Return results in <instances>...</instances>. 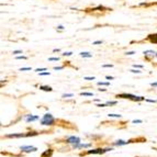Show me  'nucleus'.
<instances>
[{
	"label": "nucleus",
	"mask_w": 157,
	"mask_h": 157,
	"mask_svg": "<svg viewBox=\"0 0 157 157\" xmlns=\"http://www.w3.org/2000/svg\"><path fill=\"white\" fill-rule=\"evenodd\" d=\"M28 136V133L24 134V133H19V134H9V135H7V137H26Z\"/></svg>",
	"instance_id": "obj_8"
},
{
	"label": "nucleus",
	"mask_w": 157,
	"mask_h": 157,
	"mask_svg": "<svg viewBox=\"0 0 157 157\" xmlns=\"http://www.w3.org/2000/svg\"><path fill=\"white\" fill-rule=\"evenodd\" d=\"M108 115H109L110 118H121L120 114H114V113H109Z\"/></svg>",
	"instance_id": "obj_15"
},
{
	"label": "nucleus",
	"mask_w": 157,
	"mask_h": 157,
	"mask_svg": "<svg viewBox=\"0 0 157 157\" xmlns=\"http://www.w3.org/2000/svg\"><path fill=\"white\" fill-rule=\"evenodd\" d=\"M67 143H69V144H79L80 143V139L79 137H77V136H69L67 139Z\"/></svg>",
	"instance_id": "obj_4"
},
{
	"label": "nucleus",
	"mask_w": 157,
	"mask_h": 157,
	"mask_svg": "<svg viewBox=\"0 0 157 157\" xmlns=\"http://www.w3.org/2000/svg\"><path fill=\"white\" fill-rule=\"evenodd\" d=\"M90 146H91V144H81V143L73 145L74 148H76V149H78V148H87V147H90Z\"/></svg>",
	"instance_id": "obj_7"
},
{
	"label": "nucleus",
	"mask_w": 157,
	"mask_h": 157,
	"mask_svg": "<svg viewBox=\"0 0 157 157\" xmlns=\"http://www.w3.org/2000/svg\"><path fill=\"white\" fill-rule=\"evenodd\" d=\"M20 149H21V151H23V152H26V153L35 152V151H37L36 147H34V146H21V147H20Z\"/></svg>",
	"instance_id": "obj_5"
},
{
	"label": "nucleus",
	"mask_w": 157,
	"mask_h": 157,
	"mask_svg": "<svg viewBox=\"0 0 157 157\" xmlns=\"http://www.w3.org/2000/svg\"><path fill=\"white\" fill-rule=\"evenodd\" d=\"M103 67H112V65H111V64H110V65L108 64V65H103Z\"/></svg>",
	"instance_id": "obj_36"
},
{
	"label": "nucleus",
	"mask_w": 157,
	"mask_h": 157,
	"mask_svg": "<svg viewBox=\"0 0 157 157\" xmlns=\"http://www.w3.org/2000/svg\"><path fill=\"white\" fill-rule=\"evenodd\" d=\"M17 59H26V56H23V55H22V56H17Z\"/></svg>",
	"instance_id": "obj_22"
},
{
	"label": "nucleus",
	"mask_w": 157,
	"mask_h": 157,
	"mask_svg": "<svg viewBox=\"0 0 157 157\" xmlns=\"http://www.w3.org/2000/svg\"><path fill=\"white\" fill-rule=\"evenodd\" d=\"M20 71H31V67H23V68H21Z\"/></svg>",
	"instance_id": "obj_24"
},
{
	"label": "nucleus",
	"mask_w": 157,
	"mask_h": 157,
	"mask_svg": "<svg viewBox=\"0 0 157 157\" xmlns=\"http://www.w3.org/2000/svg\"><path fill=\"white\" fill-rule=\"evenodd\" d=\"M118 98H123V99H130V100H133V101H142V100H145L144 97H136L134 94H121L117 96Z\"/></svg>",
	"instance_id": "obj_2"
},
{
	"label": "nucleus",
	"mask_w": 157,
	"mask_h": 157,
	"mask_svg": "<svg viewBox=\"0 0 157 157\" xmlns=\"http://www.w3.org/2000/svg\"><path fill=\"white\" fill-rule=\"evenodd\" d=\"M131 141H122V140H120V141H117L114 143V145H117V146H122V145H126V144H128Z\"/></svg>",
	"instance_id": "obj_10"
},
{
	"label": "nucleus",
	"mask_w": 157,
	"mask_h": 157,
	"mask_svg": "<svg viewBox=\"0 0 157 157\" xmlns=\"http://www.w3.org/2000/svg\"><path fill=\"white\" fill-rule=\"evenodd\" d=\"M105 78L109 79V80H111V79H113V77H112V76H107V77H105Z\"/></svg>",
	"instance_id": "obj_35"
},
{
	"label": "nucleus",
	"mask_w": 157,
	"mask_h": 157,
	"mask_svg": "<svg viewBox=\"0 0 157 157\" xmlns=\"http://www.w3.org/2000/svg\"><path fill=\"white\" fill-rule=\"evenodd\" d=\"M71 54H73L71 52H65V53L63 54V55H64V56H71Z\"/></svg>",
	"instance_id": "obj_23"
},
{
	"label": "nucleus",
	"mask_w": 157,
	"mask_h": 157,
	"mask_svg": "<svg viewBox=\"0 0 157 157\" xmlns=\"http://www.w3.org/2000/svg\"><path fill=\"white\" fill-rule=\"evenodd\" d=\"M144 55L146 56H152V57H154V56H157V53L156 52H154V51H151V50H148V51H145L144 52Z\"/></svg>",
	"instance_id": "obj_9"
},
{
	"label": "nucleus",
	"mask_w": 157,
	"mask_h": 157,
	"mask_svg": "<svg viewBox=\"0 0 157 157\" xmlns=\"http://www.w3.org/2000/svg\"><path fill=\"white\" fill-rule=\"evenodd\" d=\"M59 58L58 57H51V58H48V60H58Z\"/></svg>",
	"instance_id": "obj_28"
},
{
	"label": "nucleus",
	"mask_w": 157,
	"mask_h": 157,
	"mask_svg": "<svg viewBox=\"0 0 157 157\" xmlns=\"http://www.w3.org/2000/svg\"><path fill=\"white\" fill-rule=\"evenodd\" d=\"M98 85H99V86H109V85H110V82H105V81H99V82H98Z\"/></svg>",
	"instance_id": "obj_16"
},
{
	"label": "nucleus",
	"mask_w": 157,
	"mask_h": 157,
	"mask_svg": "<svg viewBox=\"0 0 157 157\" xmlns=\"http://www.w3.org/2000/svg\"><path fill=\"white\" fill-rule=\"evenodd\" d=\"M105 105H117V101H108Z\"/></svg>",
	"instance_id": "obj_17"
},
{
	"label": "nucleus",
	"mask_w": 157,
	"mask_h": 157,
	"mask_svg": "<svg viewBox=\"0 0 157 157\" xmlns=\"http://www.w3.org/2000/svg\"><path fill=\"white\" fill-rule=\"evenodd\" d=\"M64 67H62V66H56V67H54V69H55V71H60V69H63Z\"/></svg>",
	"instance_id": "obj_26"
},
{
	"label": "nucleus",
	"mask_w": 157,
	"mask_h": 157,
	"mask_svg": "<svg viewBox=\"0 0 157 157\" xmlns=\"http://www.w3.org/2000/svg\"><path fill=\"white\" fill-rule=\"evenodd\" d=\"M81 96H87V97H92L94 96V94H91V92H80Z\"/></svg>",
	"instance_id": "obj_14"
},
{
	"label": "nucleus",
	"mask_w": 157,
	"mask_h": 157,
	"mask_svg": "<svg viewBox=\"0 0 157 157\" xmlns=\"http://www.w3.org/2000/svg\"><path fill=\"white\" fill-rule=\"evenodd\" d=\"M52 154H53L52 149H47V151H45V152L43 153L41 157H51V156H52Z\"/></svg>",
	"instance_id": "obj_11"
},
{
	"label": "nucleus",
	"mask_w": 157,
	"mask_h": 157,
	"mask_svg": "<svg viewBox=\"0 0 157 157\" xmlns=\"http://www.w3.org/2000/svg\"><path fill=\"white\" fill-rule=\"evenodd\" d=\"M46 71V68H37V69H35V71H37V73H40V71Z\"/></svg>",
	"instance_id": "obj_21"
},
{
	"label": "nucleus",
	"mask_w": 157,
	"mask_h": 157,
	"mask_svg": "<svg viewBox=\"0 0 157 157\" xmlns=\"http://www.w3.org/2000/svg\"><path fill=\"white\" fill-rule=\"evenodd\" d=\"M40 89L44 90V91H52V88L50 86H40Z\"/></svg>",
	"instance_id": "obj_12"
},
{
	"label": "nucleus",
	"mask_w": 157,
	"mask_h": 157,
	"mask_svg": "<svg viewBox=\"0 0 157 157\" xmlns=\"http://www.w3.org/2000/svg\"><path fill=\"white\" fill-rule=\"evenodd\" d=\"M133 67L134 68H143V66H142V65H136V64H135V65H133Z\"/></svg>",
	"instance_id": "obj_30"
},
{
	"label": "nucleus",
	"mask_w": 157,
	"mask_h": 157,
	"mask_svg": "<svg viewBox=\"0 0 157 157\" xmlns=\"http://www.w3.org/2000/svg\"><path fill=\"white\" fill-rule=\"evenodd\" d=\"M85 80H94V77H85Z\"/></svg>",
	"instance_id": "obj_25"
},
{
	"label": "nucleus",
	"mask_w": 157,
	"mask_h": 157,
	"mask_svg": "<svg viewBox=\"0 0 157 157\" xmlns=\"http://www.w3.org/2000/svg\"><path fill=\"white\" fill-rule=\"evenodd\" d=\"M20 53H22L21 51H13V54H20Z\"/></svg>",
	"instance_id": "obj_31"
},
{
	"label": "nucleus",
	"mask_w": 157,
	"mask_h": 157,
	"mask_svg": "<svg viewBox=\"0 0 157 157\" xmlns=\"http://www.w3.org/2000/svg\"><path fill=\"white\" fill-rule=\"evenodd\" d=\"M36 120H39V115H26L25 117L26 122H33Z\"/></svg>",
	"instance_id": "obj_6"
},
{
	"label": "nucleus",
	"mask_w": 157,
	"mask_h": 157,
	"mask_svg": "<svg viewBox=\"0 0 157 157\" xmlns=\"http://www.w3.org/2000/svg\"><path fill=\"white\" fill-rule=\"evenodd\" d=\"M101 41H96V42H94V44H101Z\"/></svg>",
	"instance_id": "obj_34"
},
{
	"label": "nucleus",
	"mask_w": 157,
	"mask_h": 157,
	"mask_svg": "<svg viewBox=\"0 0 157 157\" xmlns=\"http://www.w3.org/2000/svg\"><path fill=\"white\" fill-rule=\"evenodd\" d=\"M54 123H55V119H54V117H53L52 114H50V113L44 114V117H43L42 120H41V124H42V125H53Z\"/></svg>",
	"instance_id": "obj_1"
},
{
	"label": "nucleus",
	"mask_w": 157,
	"mask_h": 157,
	"mask_svg": "<svg viewBox=\"0 0 157 157\" xmlns=\"http://www.w3.org/2000/svg\"><path fill=\"white\" fill-rule=\"evenodd\" d=\"M142 120H133V123H142Z\"/></svg>",
	"instance_id": "obj_27"
},
{
	"label": "nucleus",
	"mask_w": 157,
	"mask_h": 157,
	"mask_svg": "<svg viewBox=\"0 0 157 157\" xmlns=\"http://www.w3.org/2000/svg\"><path fill=\"white\" fill-rule=\"evenodd\" d=\"M80 56H81V57H88V58H89V57H91V54H90V53H88V52H81L80 53Z\"/></svg>",
	"instance_id": "obj_13"
},
{
	"label": "nucleus",
	"mask_w": 157,
	"mask_h": 157,
	"mask_svg": "<svg viewBox=\"0 0 157 157\" xmlns=\"http://www.w3.org/2000/svg\"><path fill=\"white\" fill-rule=\"evenodd\" d=\"M133 54H135L134 52H128L126 53V55H133Z\"/></svg>",
	"instance_id": "obj_32"
},
{
	"label": "nucleus",
	"mask_w": 157,
	"mask_h": 157,
	"mask_svg": "<svg viewBox=\"0 0 157 157\" xmlns=\"http://www.w3.org/2000/svg\"><path fill=\"white\" fill-rule=\"evenodd\" d=\"M47 75H51L50 71H44V73H40V76H47Z\"/></svg>",
	"instance_id": "obj_18"
},
{
	"label": "nucleus",
	"mask_w": 157,
	"mask_h": 157,
	"mask_svg": "<svg viewBox=\"0 0 157 157\" xmlns=\"http://www.w3.org/2000/svg\"><path fill=\"white\" fill-rule=\"evenodd\" d=\"M151 86H152V87H157V82H152V84H151Z\"/></svg>",
	"instance_id": "obj_33"
},
{
	"label": "nucleus",
	"mask_w": 157,
	"mask_h": 157,
	"mask_svg": "<svg viewBox=\"0 0 157 157\" xmlns=\"http://www.w3.org/2000/svg\"><path fill=\"white\" fill-rule=\"evenodd\" d=\"M74 94H63V98H66V97H73Z\"/></svg>",
	"instance_id": "obj_20"
},
{
	"label": "nucleus",
	"mask_w": 157,
	"mask_h": 157,
	"mask_svg": "<svg viewBox=\"0 0 157 157\" xmlns=\"http://www.w3.org/2000/svg\"><path fill=\"white\" fill-rule=\"evenodd\" d=\"M109 151H112V148H98V149H91V151H88L87 154H105V153L109 152Z\"/></svg>",
	"instance_id": "obj_3"
},
{
	"label": "nucleus",
	"mask_w": 157,
	"mask_h": 157,
	"mask_svg": "<svg viewBox=\"0 0 157 157\" xmlns=\"http://www.w3.org/2000/svg\"><path fill=\"white\" fill-rule=\"evenodd\" d=\"M105 103H99V105H97V107H100V108H102V107H105Z\"/></svg>",
	"instance_id": "obj_29"
},
{
	"label": "nucleus",
	"mask_w": 157,
	"mask_h": 157,
	"mask_svg": "<svg viewBox=\"0 0 157 157\" xmlns=\"http://www.w3.org/2000/svg\"><path fill=\"white\" fill-rule=\"evenodd\" d=\"M131 73H134V74H141L142 71H139V69H131Z\"/></svg>",
	"instance_id": "obj_19"
}]
</instances>
